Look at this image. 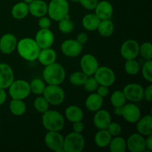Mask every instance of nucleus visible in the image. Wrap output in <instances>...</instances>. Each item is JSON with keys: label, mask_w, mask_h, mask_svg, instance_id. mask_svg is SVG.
I'll use <instances>...</instances> for the list:
<instances>
[{"label": "nucleus", "mask_w": 152, "mask_h": 152, "mask_svg": "<svg viewBox=\"0 0 152 152\" xmlns=\"http://www.w3.org/2000/svg\"><path fill=\"white\" fill-rule=\"evenodd\" d=\"M9 94L11 99H25L31 94V88L29 83L24 80H13L9 86Z\"/></svg>", "instance_id": "nucleus-6"}, {"label": "nucleus", "mask_w": 152, "mask_h": 152, "mask_svg": "<svg viewBox=\"0 0 152 152\" xmlns=\"http://www.w3.org/2000/svg\"><path fill=\"white\" fill-rule=\"evenodd\" d=\"M10 111L13 115L22 116L25 113L27 107L22 99H12L9 105Z\"/></svg>", "instance_id": "nucleus-30"}, {"label": "nucleus", "mask_w": 152, "mask_h": 152, "mask_svg": "<svg viewBox=\"0 0 152 152\" xmlns=\"http://www.w3.org/2000/svg\"><path fill=\"white\" fill-rule=\"evenodd\" d=\"M65 117L68 121L71 123L82 121L84 118V113L83 111L77 105H70L65 109Z\"/></svg>", "instance_id": "nucleus-25"}, {"label": "nucleus", "mask_w": 152, "mask_h": 152, "mask_svg": "<svg viewBox=\"0 0 152 152\" xmlns=\"http://www.w3.org/2000/svg\"><path fill=\"white\" fill-rule=\"evenodd\" d=\"M69 8L67 0H51L48 4V14L50 19L59 22L69 15Z\"/></svg>", "instance_id": "nucleus-4"}, {"label": "nucleus", "mask_w": 152, "mask_h": 152, "mask_svg": "<svg viewBox=\"0 0 152 152\" xmlns=\"http://www.w3.org/2000/svg\"><path fill=\"white\" fill-rule=\"evenodd\" d=\"M14 80V73L7 63H0V88H8Z\"/></svg>", "instance_id": "nucleus-18"}, {"label": "nucleus", "mask_w": 152, "mask_h": 152, "mask_svg": "<svg viewBox=\"0 0 152 152\" xmlns=\"http://www.w3.org/2000/svg\"><path fill=\"white\" fill-rule=\"evenodd\" d=\"M126 146L131 152H143L145 151V139L140 134H132L126 140Z\"/></svg>", "instance_id": "nucleus-16"}, {"label": "nucleus", "mask_w": 152, "mask_h": 152, "mask_svg": "<svg viewBox=\"0 0 152 152\" xmlns=\"http://www.w3.org/2000/svg\"><path fill=\"white\" fill-rule=\"evenodd\" d=\"M126 96L122 91L117 90L113 92L111 96V103L113 106L115 107H123L126 103Z\"/></svg>", "instance_id": "nucleus-33"}, {"label": "nucleus", "mask_w": 152, "mask_h": 152, "mask_svg": "<svg viewBox=\"0 0 152 152\" xmlns=\"http://www.w3.org/2000/svg\"><path fill=\"white\" fill-rule=\"evenodd\" d=\"M96 94H98L100 96H102V98L106 97L108 95V94H109V88H108V86L99 85V86H98V88H96Z\"/></svg>", "instance_id": "nucleus-45"}, {"label": "nucleus", "mask_w": 152, "mask_h": 152, "mask_svg": "<svg viewBox=\"0 0 152 152\" xmlns=\"http://www.w3.org/2000/svg\"><path fill=\"white\" fill-rule=\"evenodd\" d=\"M142 75L144 80L152 83V60H145L142 67Z\"/></svg>", "instance_id": "nucleus-39"}, {"label": "nucleus", "mask_w": 152, "mask_h": 152, "mask_svg": "<svg viewBox=\"0 0 152 152\" xmlns=\"http://www.w3.org/2000/svg\"><path fill=\"white\" fill-rule=\"evenodd\" d=\"M137 130L138 133L144 137L152 135V116L148 114L140 117L137 122Z\"/></svg>", "instance_id": "nucleus-21"}, {"label": "nucleus", "mask_w": 152, "mask_h": 152, "mask_svg": "<svg viewBox=\"0 0 152 152\" xmlns=\"http://www.w3.org/2000/svg\"><path fill=\"white\" fill-rule=\"evenodd\" d=\"M58 27H59V30L61 33L64 34H68L74 31V24L70 18L69 15H68L66 17L59 21Z\"/></svg>", "instance_id": "nucleus-32"}, {"label": "nucleus", "mask_w": 152, "mask_h": 152, "mask_svg": "<svg viewBox=\"0 0 152 152\" xmlns=\"http://www.w3.org/2000/svg\"><path fill=\"white\" fill-rule=\"evenodd\" d=\"M38 25L40 29H48L51 26V19L49 17L44 16L39 18L38 22Z\"/></svg>", "instance_id": "nucleus-43"}, {"label": "nucleus", "mask_w": 152, "mask_h": 152, "mask_svg": "<svg viewBox=\"0 0 152 152\" xmlns=\"http://www.w3.org/2000/svg\"><path fill=\"white\" fill-rule=\"evenodd\" d=\"M100 19L96 16L95 13H88L83 17L82 24L86 31H94L97 29Z\"/></svg>", "instance_id": "nucleus-28"}, {"label": "nucleus", "mask_w": 152, "mask_h": 152, "mask_svg": "<svg viewBox=\"0 0 152 152\" xmlns=\"http://www.w3.org/2000/svg\"><path fill=\"white\" fill-rule=\"evenodd\" d=\"M107 130L112 137L120 136L122 132V127L119 123H111L107 128Z\"/></svg>", "instance_id": "nucleus-41"}, {"label": "nucleus", "mask_w": 152, "mask_h": 152, "mask_svg": "<svg viewBox=\"0 0 152 152\" xmlns=\"http://www.w3.org/2000/svg\"><path fill=\"white\" fill-rule=\"evenodd\" d=\"M94 77L99 85L108 87L112 86L116 80L115 73L111 68L107 66H99Z\"/></svg>", "instance_id": "nucleus-8"}, {"label": "nucleus", "mask_w": 152, "mask_h": 152, "mask_svg": "<svg viewBox=\"0 0 152 152\" xmlns=\"http://www.w3.org/2000/svg\"><path fill=\"white\" fill-rule=\"evenodd\" d=\"M143 99L147 102L152 101V85L150 84L143 90Z\"/></svg>", "instance_id": "nucleus-44"}, {"label": "nucleus", "mask_w": 152, "mask_h": 152, "mask_svg": "<svg viewBox=\"0 0 152 152\" xmlns=\"http://www.w3.org/2000/svg\"><path fill=\"white\" fill-rule=\"evenodd\" d=\"M140 45L136 40L128 39L120 47V54L126 60L136 59L139 55Z\"/></svg>", "instance_id": "nucleus-11"}, {"label": "nucleus", "mask_w": 152, "mask_h": 152, "mask_svg": "<svg viewBox=\"0 0 152 152\" xmlns=\"http://www.w3.org/2000/svg\"><path fill=\"white\" fill-rule=\"evenodd\" d=\"M37 59L42 65L47 66L56 62V53L53 48H51V47L41 49Z\"/></svg>", "instance_id": "nucleus-23"}, {"label": "nucleus", "mask_w": 152, "mask_h": 152, "mask_svg": "<svg viewBox=\"0 0 152 152\" xmlns=\"http://www.w3.org/2000/svg\"><path fill=\"white\" fill-rule=\"evenodd\" d=\"M122 112H123V107H115L114 108V114L117 116H122Z\"/></svg>", "instance_id": "nucleus-50"}, {"label": "nucleus", "mask_w": 152, "mask_h": 152, "mask_svg": "<svg viewBox=\"0 0 152 152\" xmlns=\"http://www.w3.org/2000/svg\"><path fill=\"white\" fill-rule=\"evenodd\" d=\"M34 40L40 48V49L47 48L53 45L54 42V35L50 28L39 29L36 34Z\"/></svg>", "instance_id": "nucleus-14"}, {"label": "nucleus", "mask_w": 152, "mask_h": 152, "mask_svg": "<svg viewBox=\"0 0 152 152\" xmlns=\"http://www.w3.org/2000/svg\"><path fill=\"white\" fill-rule=\"evenodd\" d=\"M64 137L59 132H48L45 136V143L49 149L56 152H64Z\"/></svg>", "instance_id": "nucleus-10"}, {"label": "nucleus", "mask_w": 152, "mask_h": 152, "mask_svg": "<svg viewBox=\"0 0 152 152\" xmlns=\"http://www.w3.org/2000/svg\"><path fill=\"white\" fill-rule=\"evenodd\" d=\"M93 123L98 130L107 129L108 126L111 123V117L107 110H98L94 116Z\"/></svg>", "instance_id": "nucleus-19"}, {"label": "nucleus", "mask_w": 152, "mask_h": 152, "mask_svg": "<svg viewBox=\"0 0 152 152\" xmlns=\"http://www.w3.org/2000/svg\"><path fill=\"white\" fill-rule=\"evenodd\" d=\"M98 1V0H80L79 3L86 10H93L96 7Z\"/></svg>", "instance_id": "nucleus-42"}, {"label": "nucleus", "mask_w": 152, "mask_h": 152, "mask_svg": "<svg viewBox=\"0 0 152 152\" xmlns=\"http://www.w3.org/2000/svg\"><path fill=\"white\" fill-rule=\"evenodd\" d=\"M76 40H77L80 44L83 45H85L88 42V37L87 34H86V33H80V34H79L78 35H77Z\"/></svg>", "instance_id": "nucleus-47"}, {"label": "nucleus", "mask_w": 152, "mask_h": 152, "mask_svg": "<svg viewBox=\"0 0 152 152\" xmlns=\"http://www.w3.org/2000/svg\"><path fill=\"white\" fill-rule=\"evenodd\" d=\"M42 117V126L48 132H60L65 126L63 116L54 110H48Z\"/></svg>", "instance_id": "nucleus-3"}, {"label": "nucleus", "mask_w": 152, "mask_h": 152, "mask_svg": "<svg viewBox=\"0 0 152 152\" xmlns=\"http://www.w3.org/2000/svg\"><path fill=\"white\" fill-rule=\"evenodd\" d=\"M61 51L65 56L68 57H77L81 54L83 51V45L80 44L76 39L65 40L61 44Z\"/></svg>", "instance_id": "nucleus-12"}, {"label": "nucleus", "mask_w": 152, "mask_h": 152, "mask_svg": "<svg viewBox=\"0 0 152 152\" xmlns=\"http://www.w3.org/2000/svg\"><path fill=\"white\" fill-rule=\"evenodd\" d=\"M33 1H34V0H23L24 2H25V3H26V4H29L30 3L32 2Z\"/></svg>", "instance_id": "nucleus-51"}, {"label": "nucleus", "mask_w": 152, "mask_h": 152, "mask_svg": "<svg viewBox=\"0 0 152 152\" xmlns=\"http://www.w3.org/2000/svg\"><path fill=\"white\" fill-rule=\"evenodd\" d=\"M29 84L30 88H31V91L37 95L42 94L46 86L44 80L39 78L34 79Z\"/></svg>", "instance_id": "nucleus-35"}, {"label": "nucleus", "mask_w": 152, "mask_h": 152, "mask_svg": "<svg viewBox=\"0 0 152 152\" xmlns=\"http://www.w3.org/2000/svg\"><path fill=\"white\" fill-rule=\"evenodd\" d=\"M122 117L128 123H136L141 117L140 109L134 103H126L123 106Z\"/></svg>", "instance_id": "nucleus-17"}, {"label": "nucleus", "mask_w": 152, "mask_h": 152, "mask_svg": "<svg viewBox=\"0 0 152 152\" xmlns=\"http://www.w3.org/2000/svg\"><path fill=\"white\" fill-rule=\"evenodd\" d=\"M145 149L148 151H152V135L146 137L145 139Z\"/></svg>", "instance_id": "nucleus-48"}, {"label": "nucleus", "mask_w": 152, "mask_h": 152, "mask_svg": "<svg viewBox=\"0 0 152 152\" xmlns=\"http://www.w3.org/2000/svg\"><path fill=\"white\" fill-rule=\"evenodd\" d=\"M84 86V88L86 91L88 92H94L96 90V88L99 86V83H97V81L96 80V79L94 78V77H88L87 80L86 81V83L83 85Z\"/></svg>", "instance_id": "nucleus-40"}, {"label": "nucleus", "mask_w": 152, "mask_h": 152, "mask_svg": "<svg viewBox=\"0 0 152 152\" xmlns=\"http://www.w3.org/2000/svg\"><path fill=\"white\" fill-rule=\"evenodd\" d=\"M34 106L38 112L43 114V113H45V111H47L48 110H49L50 104H49V102H48L47 99H46L44 96H40V95H39V96H37V97L34 99Z\"/></svg>", "instance_id": "nucleus-37"}, {"label": "nucleus", "mask_w": 152, "mask_h": 152, "mask_svg": "<svg viewBox=\"0 0 152 152\" xmlns=\"http://www.w3.org/2000/svg\"><path fill=\"white\" fill-rule=\"evenodd\" d=\"M18 40L13 34H5L0 38V51L3 54L8 55L15 51Z\"/></svg>", "instance_id": "nucleus-15"}, {"label": "nucleus", "mask_w": 152, "mask_h": 152, "mask_svg": "<svg viewBox=\"0 0 152 152\" xmlns=\"http://www.w3.org/2000/svg\"><path fill=\"white\" fill-rule=\"evenodd\" d=\"M80 67L83 73L88 77H91L94 76L99 68V62L94 55L87 53L82 56L80 59Z\"/></svg>", "instance_id": "nucleus-13"}, {"label": "nucleus", "mask_w": 152, "mask_h": 152, "mask_svg": "<svg viewBox=\"0 0 152 152\" xmlns=\"http://www.w3.org/2000/svg\"><path fill=\"white\" fill-rule=\"evenodd\" d=\"M143 87L138 83H129L123 88V94L127 100L139 102L143 99Z\"/></svg>", "instance_id": "nucleus-9"}, {"label": "nucleus", "mask_w": 152, "mask_h": 152, "mask_svg": "<svg viewBox=\"0 0 152 152\" xmlns=\"http://www.w3.org/2000/svg\"><path fill=\"white\" fill-rule=\"evenodd\" d=\"M108 147L111 152H125L127 150L126 140L121 137H114L111 139Z\"/></svg>", "instance_id": "nucleus-31"}, {"label": "nucleus", "mask_w": 152, "mask_h": 152, "mask_svg": "<svg viewBox=\"0 0 152 152\" xmlns=\"http://www.w3.org/2000/svg\"><path fill=\"white\" fill-rule=\"evenodd\" d=\"M73 132H77V133H82L85 129V126L82 121L75 122L73 123Z\"/></svg>", "instance_id": "nucleus-46"}, {"label": "nucleus", "mask_w": 152, "mask_h": 152, "mask_svg": "<svg viewBox=\"0 0 152 152\" xmlns=\"http://www.w3.org/2000/svg\"><path fill=\"white\" fill-rule=\"evenodd\" d=\"M50 105H59L64 102L65 93L63 89L57 85H48L42 94Z\"/></svg>", "instance_id": "nucleus-7"}, {"label": "nucleus", "mask_w": 152, "mask_h": 152, "mask_svg": "<svg viewBox=\"0 0 152 152\" xmlns=\"http://www.w3.org/2000/svg\"><path fill=\"white\" fill-rule=\"evenodd\" d=\"M16 50L22 59L32 62L37 59L41 49L34 39L25 37L18 41Z\"/></svg>", "instance_id": "nucleus-1"}, {"label": "nucleus", "mask_w": 152, "mask_h": 152, "mask_svg": "<svg viewBox=\"0 0 152 152\" xmlns=\"http://www.w3.org/2000/svg\"><path fill=\"white\" fill-rule=\"evenodd\" d=\"M84 147L85 139L81 133L73 132L64 138V152H81Z\"/></svg>", "instance_id": "nucleus-5"}, {"label": "nucleus", "mask_w": 152, "mask_h": 152, "mask_svg": "<svg viewBox=\"0 0 152 152\" xmlns=\"http://www.w3.org/2000/svg\"><path fill=\"white\" fill-rule=\"evenodd\" d=\"M29 14L28 4L24 1L17 2L11 9V15L16 19H23Z\"/></svg>", "instance_id": "nucleus-27"}, {"label": "nucleus", "mask_w": 152, "mask_h": 152, "mask_svg": "<svg viewBox=\"0 0 152 152\" xmlns=\"http://www.w3.org/2000/svg\"><path fill=\"white\" fill-rule=\"evenodd\" d=\"M104 98L96 93H92L89 95L86 100V107L91 112H96L101 109L103 104Z\"/></svg>", "instance_id": "nucleus-24"}, {"label": "nucleus", "mask_w": 152, "mask_h": 152, "mask_svg": "<svg viewBox=\"0 0 152 152\" xmlns=\"http://www.w3.org/2000/svg\"><path fill=\"white\" fill-rule=\"evenodd\" d=\"M112 139V136L110 134L107 129H101L96 133L94 136V142L96 146L99 148H106L108 146Z\"/></svg>", "instance_id": "nucleus-26"}, {"label": "nucleus", "mask_w": 152, "mask_h": 152, "mask_svg": "<svg viewBox=\"0 0 152 152\" xmlns=\"http://www.w3.org/2000/svg\"><path fill=\"white\" fill-rule=\"evenodd\" d=\"M42 77L44 81L48 85L60 86L65 81L66 72L61 64L55 62L45 66V69L42 71Z\"/></svg>", "instance_id": "nucleus-2"}, {"label": "nucleus", "mask_w": 152, "mask_h": 152, "mask_svg": "<svg viewBox=\"0 0 152 152\" xmlns=\"http://www.w3.org/2000/svg\"><path fill=\"white\" fill-rule=\"evenodd\" d=\"M29 13L34 17L40 18L48 13V4L43 0H34L28 4Z\"/></svg>", "instance_id": "nucleus-22"}, {"label": "nucleus", "mask_w": 152, "mask_h": 152, "mask_svg": "<svg viewBox=\"0 0 152 152\" xmlns=\"http://www.w3.org/2000/svg\"><path fill=\"white\" fill-rule=\"evenodd\" d=\"M71 1H72V2H79L80 0H71Z\"/></svg>", "instance_id": "nucleus-52"}, {"label": "nucleus", "mask_w": 152, "mask_h": 152, "mask_svg": "<svg viewBox=\"0 0 152 152\" xmlns=\"http://www.w3.org/2000/svg\"><path fill=\"white\" fill-rule=\"evenodd\" d=\"M88 77L83 71H76L71 74L69 77V81L73 86H81L84 85Z\"/></svg>", "instance_id": "nucleus-34"}, {"label": "nucleus", "mask_w": 152, "mask_h": 152, "mask_svg": "<svg viewBox=\"0 0 152 152\" xmlns=\"http://www.w3.org/2000/svg\"><path fill=\"white\" fill-rule=\"evenodd\" d=\"M95 14L100 20L104 19H111L114 13V8L112 4L108 1H98L96 7L94 8Z\"/></svg>", "instance_id": "nucleus-20"}, {"label": "nucleus", "mask_w": 152, "mask_h": 152, "mask_svg": "<svg viewBox=\"0 0 152 152\" xmlns=\"http://www.w3.org/2000/svg\"><path fill=\"white\" fill-rule=\"evenodd\" d=\"M102 37H109L113 34L114 31V25L111 19L100 20L97 29H96Z\"/></svg>", "instance_id": "nucleus-29"}, {"label": "nucleus", "mask_w": 152, "mask_h": 152, "mask_svg": "<svg viewBox=\"0 0 152 152\" xmlns=\"http://www.w3.org/2000/svg\"><path fill=\"white\" fill-rule=\"evenodd\" d=\"M7 99V94L5 93V91L4 88H0V105L4 104V102L6 101Z\"/></svg>", "instance_id": "nucleus-49"}, {"label": "nucleus", "mask_w": 152, "mask_h": 152, "mask_svg": "<svg viewBox=\"0 0 152 152\" xmlns=\"http://www.w3.org/2000/svg\"><path fill=\"white\" fill-rule=\"evenodd\" d=\"M124 68L128 74L134 76L137 75L140 72V66L139 62L136 60V59H128L125 63Z\"/></svg>", "instance_id": "nucleus-36"}, {"label": "nucleus", "mask_w": 152, "mask_h": 152, "mask_svg": "<svg viewBox=\"0 0 152 152\" xmlns=\"http://www.w3.org/2000/svg\"><path fill=\"white\" fill-rule=\"evenodd\" d=\"M139 54L145 60L152 59V45L149 42H145L140 45Z\"/></svg>", "instance_id": "nucleus-38"}]
</instances>
